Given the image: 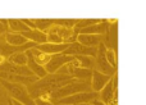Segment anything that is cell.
<instances>
[{
    "label": "cell",
    "mask_w": 146,
    "mask_h": 105,
    "mask_svg": "<svg viewBox=\"0 0 146 105\" xmlns=\"http://www.w3.org/2000/svg\"><path fill=\"white\" fill-rule=\"evenodd\" d=\"M30 52H31V55H32L33 60H35V62L37 63V64L42 65V67H45V65H46V63H48L49 60L51 59V55L45 54V52H42V51L37 50V49H36V48L30 49Z\"/></svg>",
    "instance_id": "obj_15"
},
{
    "label": "cell",
    "mask_w": 146,
    "mask_h": 105,
    "mask_svg": "<svg viewBox=\"0 0 146 105\" xmlns=\"http://www.w3.org/2000/svg\"><path fill=\"white\" fill-rule=\"evenodd\" d=\"M7 60L15 65H27V55H26V51L13 52L12 55H9L7 58Z\"/></svg>",
    "instance_id": "obj_16"
},
{
    "label": "cell",
    "mask_w": 146,
    "mask_h": 105,
    "mask_svg": "<svg viewBox=\"0 0 146 105\" xmlns=\"http://www.w3.org/2000/svg\"><path fill=\"white\" fill-rule=\"evenodd\" d=\"M92 105H104L101 101H99V100H94L92 101Z\"/></svg>",
    "instance_id": "obj_24"
},
{
    "label": "cell",
    "mask_w": 146,
    "mask_h": 105,
    "mask_svg": "<svg viewBox=\"0 0 146 105\" xmlns=\"http://www.w3.org/2000/svg\"><path fill=\"white\" fill-rule=\"evenodd\" d=\"M21 35L30 43H33L35 45H41L46 43V33L38 30H28L26 32H22Z\"/></svg>",
    "instance_id": "obj_12"
},
{
    "label": "cell",
    "mask_w": 146,
    "mask_h": 105,
    "mask_svg": "<svg viewBox=\"0 0 146 105\" xmlns=\"http://www.w3.org/2000/svg\"><path fill=\"white\" fill-rule=\"evenodd\" d=\"M105 58L108 60V63L111 65L113 68L118 67V59H117V50H113V49H108L106 48V51H105Z\"/></svg>",
    "instance_id": "obj_19"
},
{
    "label": "cell",
    "mask_w": 146,
    "mask_h": 105,
    "mask_svg": "<svg viewBox=\"0 0 146 105\" xmlns=\"http://www.w3.org/2000/svg\"><path fill=\"white\" fill-rule=\"evenodd\" d=\"M76 41H77V43H80L81 45L86 46V48H98L101 43H104V41H105V36L78 33Z\"/></svg>",
    "instance_id": "obj_8"
},
{
    "label": "cell",
    "mask_w": 146,
    "mask_h": 105,
    "mask_svg": "<svg viewBox=\"0 0 146 105\" xmlns=\"http://www.w3.org/2000/svg\"><path fill=\"white\" fill-rule=\"evenodd\" d=\"M33 22H35L36 30L42 31V32H46L54 25V19H33Z\"/></svg>",
    "instance_id": "obj_18"
},
{
    "label": "cell",
    "mask_w": 146,
    "mask_h": 105,
    "mask_svg": "<svg viewBox=\"0 0 146 105\" xmlns=\"http://www.w3.org/2000/svg\"><path fill=\"white\" fill-rule=\"evenodd\" d=\"M4 41H5L7 45L12 46V48H21V46L26 45L27 43H30V41L26 40L21 33H14V32H7L5 33Z\"/></svg>",
    "instance_id": "obj_13"
},
{
    "label": "cell",
    "mask_w": 146,
    "mask_h": 105,
    "mask_svg": "<svg viewBox=\"0 0 146 105\" xmlns=\"http://www.w3.org/2000/svg\"><path fill=\"white\" fill-rule=\"evenodd\" d=\"M12 103H13V105H23V104L18 103V101H15V100H12Z\"/></svg>",
    "instance_id": "obj_25"
},
{
    "label": "cell",
    "mask_w": 146,
    "mask_h": 105,
    "mask_svg": "<svg viewBox=\"0 0 146 105\" xmlns=\"http://www.w3.org/2000/svg\"><path fill=\"white\" fill-rule=\"evenodd\" d=\"M74 81L68 74H62V73H53V74H46L44 78L36 80L33 83L27 86V91L32 99L45 98L50 92L68 85L69 82Z\"/></svg>",
    "instance_id": "obj_1"
},
{
    "label": "cell",
    "mask_w": 146,
    "mask_h": 105,
    "mask_svg": "<svg viewBox=\"0 0 146 105\" xmlns=\"http://www.w3.org/2000/svg\"><path fill=\"white\" fill-rule=\"evenodd\" d=\"M98 92L94 91H83V92L73 94L71 96L63 98L60 100L55 101V105H78V104H85V103H92L94 100H98Z\"/></svg>",
    "instance_id": "obj_4"
},
{
    "label": "cell",
    "mask_w": 146,
    "mask_h": 105,
    "mask_svg": "<svg viewBox=\"0 0 146 105\" xmlns=\"http://www.w3.org/2000/svg\"><path fill=\"white\" fill-rule=\"evenodd\" d=\"M77 22L78 19H54V25L62 26V27L69 28V30H73Z\"/></svg>",
    "instance_id": "obj_20"
},
{
    "label": "cell",
    "mask_w": 146,
    "mask_h": 105,
    "mask_svg": "<svg viewBox=\"0 0 146 105\" xmlns=\"http://www.w3.org/2000/svg\"><path fill=\"white\" fill-rule=\"evenodd\" d=\"M96 51H98V48H86V46L81 45L80 43L74 41V43L69 44L68 48L64 50L63 54L71 55V56H91V58H95Z\"/></svg>",
    "instance_id": "obj_6"
},
{
    "label": "cell",
    "mask_w": 146,
    "mask_h": 105,
    "mask_svg": "<svg viewBox=\"0 0 146 105\" xmlns=\"http://www.w3.org/2000/svg\"><path fill=\"white\" fill-rule=\"evenodd\" d=\"M111 80L110 76H106V74H103V73L98 72V70L92 69L91 72V78H90V87H91V91L94 92H100L101 88Z\"/></svg>",
    "instance_id": "obj_7"
},
{
    "label": "cell",
    "mask_w": 146,
    "mask_h": 105,
    "mask_svg": "<svg viewBox=\"0 0 146 105\" xmlns=\"http://www.w3.org/2000/svg\"><path fill=\"white\" fill-rule=\"evenodd\" d=\"M0 87L7 92V95L12 100H15L23 105H35V100L30 96L26 86L21 85V83H14V82H9V81L0 80Z\"/></svg>",
    "instance_id": "obj_2"
},
{
    "label": "cell",
    "mask_w": 146,
    "mask_h": 105,
    "mask_svg": "<svg viewBox=\"0 0 146 105\" xmlns=\"http://www.w3.org/2000/svg\"><path fill=\"white\" fill-rule=\"evenodd\" d=\"M114 99H118V91L114 90L113 82H111V80H110L103 88H101L100 92H99L98 100L101 101L104 105H108L110 101H113Z\"/></svg>",
    "instance_id": "obj_9"
},
{
    "label": "cell",
    "mask_w": 146,
    "mask_h": 105,
    "mask_svg": "<svg viewBox=\"0 0 146 105\" xmlns=\"http://www.w3.org/2000/svg\"><path fill=\"white\" fill-rule=\"evenodd\" d=\"M30 28L23 23L22 19H8V31L14 33H22L28 31Z\"/></svg>",
    "instance_id": "obj_14"
},
{
    "label": "cell",
    "mask_w": 146,
    "mask_h": 105,
    "mask_svg": "<svg viewBox=\"0 0 146 105\" xmlns=\"http://www.w3.org/2000/svg\"><path fill=\"white\" fill-rule=\"evenodd\" d=\"M23 21V23H25L26 26H27L30 30H36V27H35V22H33V19H22Z\"/></svg>",
    "instance_id": "obj_23"
},
{
    "label": "cell",
    "mask_w": 146,
    "mask_h": 105,
    "mask_svg": "<svg viewBox=\"0 0 146 105\" xmlns=\"http://www.w3.org/2000/svg\"><path fill=\"white\" fill-rule=\"evenodd\" d=\"M74 59V56H71V55H66V54H55V55H51V59L46 63L45 70L48 72V74H53V73H56L62 67L67 64V63L72 62Z\"/></svg>",
    "instance_id": "obj_5"
},
{
    "label": "cell",
    "mask_w": 146,
    "mask_h": 105,
    "mask_svg": "<svg viewBox=\"0 0 146 105\" xmlns=\"http://www.w3.org/2000/svg\"><path fill=\"white\" fill-rule=\"evenodd\" d=\"M78 105H92V103H85V104H78Z\"/></svg>",
    "instance_id": "obj_26"
},
{
    "label": "cell",
    "mask_w": 146,
    "mask_h": 105,
    "mask_svg": "<svg viewBox=\"0 0 146 105\" xmlns=\"http://www.w3.org/2000/svg\"><path fill=\"white\" fill-rule=\"evenodd\" d=\"M8 31V19H0V36H4Z\"/></svg>",
    "instance_id": "obj_21"
},
{
    "label": "cell",
    "mask_w": 146,
    "mask_h": 105,
    "mask_svg": "<svg viewBox=\"0 0 146 105\" xmlns=\"http://www.w3.org/2000/svg\"><path fill=\"white\" fill-rule=\"evenodd\" d=\"M35 100V105H55L53 101L48 100L45 98H37V99H33Z\"/></svg>",
    "instance_id": "obj_22"
},
{
    "label": "cell",
    "mask_w": 146,
    "mask_h": 105,
    "mask_svg": "<svg viewBox=\"0 0 146 105\" xmlns=\"http://www.w3.org/2000/svg\"><path fill=\"white\" fill-rule=\"evenodd\" d=\"M105 51H106V46L104 45V43H101L100 45L98 46L96 56L94 58V69L100 72V73H103V74L113 77V76L117 73V69L113 68L108 63V60H106V58H105Z\"/></svg>",
    "instance_id": "obj_3"
},
{
    "label": "cell",
    "mask_w": 146,
    "mask_h": 105,
    "mask_svg": "<svg viewBox=\"0 0 146 105\" xmlns=\"http://www.w3.org/2000/svg\"><path fill=\"white\" fill-rule=\"evenodd\" d=\"M26 55H27V68L32 72V74L35 76L37 80H40V78H44L46 74H48V72L45 70V68L42 67V65L37 64V63L33 60L32 55H31L30 52V49L28 50H26Z\"/></svg>",
    "instance_id": "obj_10"
},
{
    "label": "cell",
    "mask_w": 146,
    "mask_h": 105,
    "mask_svg": "<svg viewBox=\"0 0 146 105\" xmlns=\"http://www.w3.org/2000/svg\"><path fill=\"white\" fill-rule=\"evenodd\" d=\"M77 60L78 67L86 68V69H94V58L91 56H74Z\"/></svg>",
    "instance_id": "obj_17"
},
{
    "label": "cell",
    "mask_w": 146,
    "mask_h": 105,
    "mask_svg": "<svg viewBox=\"0 0 146 105\" xmlns=\"http://www.w3.org/2000/svg\"><path fill=\"white\" fill-rule=\"evenodd\" d=\"M69 44H49V43H45V44H41V45H36L35 48L37 50L45 52V54H49V55H55V54H62L64 52L67 48H68Z\"/></svg>",
    "instance_id": "obj_11"
}]
</instances>
